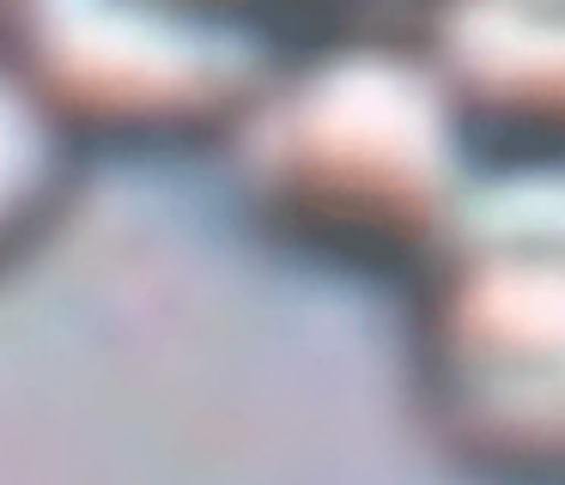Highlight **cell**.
<instances>
[{
	"label": "cell",
	"instance_id": "cell-3",
	"mask_svg": "<svg viewBox=\"0 0 565 485\" xmlns=\"http://www.w3.org/2000/svg\"><path fill=\"white\" fill-rule=\"evenodd\" d=\"M86 146H225L292 43L237 0H0Z\"/></svg>",
	"mask_w": 565,
	"mask_h": 485
},
{
	"label": "cell",
	"instance_id": "cell-6",
	"mask_svg": "<svg viewBox=\"0 0 565 485\" xmlns=\"http://www.w3.org/2000/svg\"><path fill=\"white\" fill-rule=\"evenodd\" d=\"M237 7L262 12V19H274V24H292V31H305V24L329 19L334 0H237Z\"/></svg>",
	"mask_w": 565,
	"mask_h": 485
},
{
	"label": "cell",
	"instance_id": "cell-2",
	"mask_svg": "<svg viewBox=\"0 0 565 485\" xmlns=\"http://www.w3.org/2000/svg\"><path fill=\"white\" fill-rule=\"evenodd\" d=\"M407 291V400L450 473L565 485V146H492Z\"/></svg>",
	"mask_w": 565,
	"mask_h": 485
},
{
	"label": "cell",
	"instance_id": "cell-1",
	"mask_svg": "<svg viewBox=\"0 0 565 485\" xmlns=\"http://www.w3.org/2000/svg\"><path fill=\"white\" fill-rule=\"evenodd\" d=\"M220 152L274 242L407 279L492 146L407 19L329 12L286 43Z\"/></svg>",
	"mask_w": 565,
	"mask_h": 485
},
{
	"label": "cell",
	"instance_id": "cell-4",
	"mask_svg": "<svg viewBox=\"0 0 565 485\" xmlns=\"http://www.w3.org/2000/svg\"><path fill=\"white\" fill-rule=\"evenodd\" d=\"M407 24L487 146H565V0H414Z\"/></svg>",
	"mask_w": 565,
	"mask_h": 485
},
{
	"label": "cell",
	"instance_id": "cell-5",
	"mask_svg": "<svg viewBox=\"0 0 565 485\" xmlns=\"http://www.w3.org/2000/svg\"><path fill=\"white\" fill-rule=\"evenodd\" d=\"M86 133L67 121L19 43L0 31V273L55 237L86 176Z\"/></svg>",
	"mask_w": 565,
	"mask_h": 485
}]
</instances>
